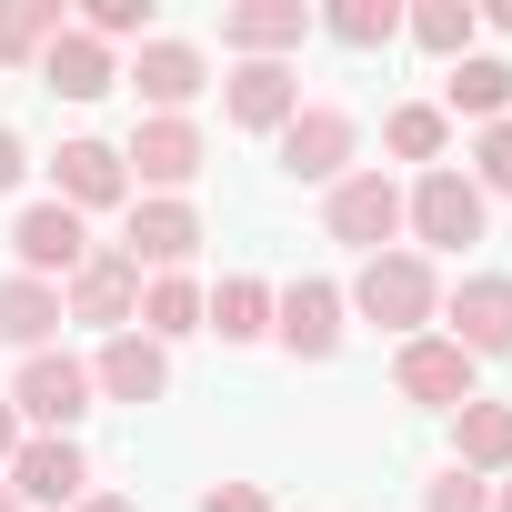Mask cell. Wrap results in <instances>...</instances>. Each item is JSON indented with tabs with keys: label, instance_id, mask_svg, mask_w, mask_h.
<instances>
[{
	"label": "cell",
	"instance_id": "cell-13",
	"mask_svg": "<svg viewBox=\"0 0 512 512\" xmlns=\"http://www.w3.org/2000/svg\"><path fill=\"white\" fill-rule=\"evenodd\" d=\"M91 392H111V402H161V392H171V352H161L151 332H111V352L91 362Z\"/></svg>",
	"mask_w": 512,
	"mask_h": 512
},
{
	"label": "cell",
	"instance_id": "cell-12",
	"mask_svg": "<svg viewBox=\"0 0 512 512\" xmlns=\"http://www.w3.org/2000/svg\"><path fill=\"white\" fill-rule=\"evenodd\" d=\"M272 332H282L302 362H332V352H342V292H332V282H292V292L272 302Z\"/></svg>",
	"mask_w": 512,
	"mask_h": 512
},
{
	"label": "cell",
	"instance_id": "cell-5",
	"mask_svg": "<svg viewBox=\"0 0 512 512\" xmlns=\"http://www.w3.org/2000/svg\"><path fill=\"white\" fill-rule=\"evenodd\" d=\"M322 221H332V241H352L362 262H372V251H382V241L402 231V191H392L382 171H342V181H332V211H322Z\"/></svg>",
	"mask_w": 512,
	"mask_h": 512
},
{
	"label": "cell",
	"instance_id": "cell-16",
	"mask_svg": "<svg viewBox=\"0 0 512 512\" xmlns=\"http://www.w3.org/2000/svg\"><path fill=\"white\" fill-rule=\"evenodd\" d=\"M302 31H312V11H302V0H241V11H221V41H231L241 61L302 51Z\"/></svg>",
	"mask_w": 512,
	"mask_h": 512
},
{
	"label": "cell",
	"instance_id": "cell-26",
	"mask_svg": "<svg viewBox=\"0 0 512 512\" xmlns=\"http://www.w3.org/2000/svg\"><path fill=\"white\" fill-rule=\"evenodd\" d=\"M141 332H151V342H181V332H201V292H191L181 272H161V282L141 292Z\"/></svg>",
	"mask_w": 512,
	"mask_h": 512
},
{
	"label": "cell",
	"instance_id": "cell-37",
	"mask_svg": "<svg viewBox=\"0 0 512 512\" xmlns=\"http://www.w3.org/2000/svg\"><path fill=\"white\" fill-rule=\"evenodd\" d=\"M0 512H21V502H11V482H0Z\"/></svg>",
	"mask_w": 512,
	"mask_h": 512
},
{
	"label": "cell",
	"instance_id": "cell-22",
	"mask_svg": "<svg viewBox=\"0 0 512 512\" xmlns=\"http://www.w3.org/2000/svg\"><path fill=\"white\" fill-rule=\"evenodd\" d=\"M462 472H512V402H462Z\"/></svg>",
	"mask_w": 512,
	"mask_h": 512
},
{
	"label": "cell",
	"instance_id": "cell-27",
	"mask_svg": "<svg viewBox=\"0 0 512 512\" xmlns=\"http://www.w3.org/2000/svg\"><path fill=\"white\" fill-rule=\"evenodd\" d=\"M392 31H402L392 0H332V41H342V51H382Z\"/></svg>",
	"mask_w": 512,
	"mask_h": 512
},
{
	"label": "cell",
	"instance_id": "cell-33",
	"mask_svg": "<svg viewBox=\"0 0 512 512\" xmlns=\"http://www.w3.org/2000/svg\"><path fill=\"white\" fill-rule=\"evenodd\" d=\"M21 171H31V151H21V131H0V191H11Z\"/></svg>",
	"mask_w": 512,
	"mask_h": 512
},
{
	"label": "cell",
	"instance_id": "cell-32",
	"mask_svg": "<svg viewBox=\"0 0 512 512\" xmlns=\"http://www.w3.org/2000/svg\"><path fill=\"white\" fill-rule=\"evenodd\" d=\"M201 512H272V492H262V482H211Z\"/></svg>",
	"mask_w": 512,
	"mask_h": 512
},
{
	"label": "cell",
	"instance_id": "cell-36",
	"mask_svg": "<svg viewBox=\"0 0 512 512\" xmlns=\"http://www.w3.org/2000/svg\"><path fill=\"white\" fill-rule=\"evenodd\" d=\"M492 512H512V482H502V492H492Z\"/></svg>",
	"mask_w": 512,
	"mask_h": 512
},
{
	"label": "cell",
	"instance_id": "cell-21",
	"mask_svg": "<svg viewBox=\"0 0 512 512\" xmlns=\"http://www.w3.org/2000/svg\"><path fill=\"white\" fill-rule=\"evenodd\" d=\"M51 332H61V292H51V282H31V272H11V282H0V342L41 352Z\"/></svg>",
	"mask_w": 512,
	"mask_h": 512
},
{
	"label": "cell",
	"instance_id": "cell-14",
	"mask_svg": "<svg viewBox=\"0 0 512 512\" xmlns=\"http://www.w3.org/2000/svg\"><path fill=\"white\" fill-rule=\"evenodd\" d=\"M121 251H131V272H141V262H151V272H181L191 251H201V211H191V201H141Z\"/></svg>",
	"mask_w": 512,
	"mask_h": 512
},
{
	"label": "cell",
	"instance_id": "cell-19",
	"mask_svg": "<svg viewBox=\"0 0 512 512\" xmlns=\"http://www.w3.org/2000/svg\"><path fill=\"white\" fill-rule=\"evenodd\" d=\"M41 81H51L61 101H101V91H111L121 71H111V51H101L91 31H61V41L41 51Z\"/></svg>",
	"mask_w": 512,
	"mask_h": 512
},
{
	"label": "cell",
	"instance_id": "cell-1",
	"mask_svg": "<svg viewBox=\"0 0 512 512\" xmlns=\"http://www.w3.org/2000/svg\"><path fill=\"white\" fill-rule=\"evenodd\" d=\"M352 312L412 342V332L442 312V282H432V262H422V251H372V262H362V282H352Z\"/></svg>",
	"mask_w": 512,
	"mask_h": 512
},
{
	"label": "cell",
	"instance_id": "cell-9",
	"mask_svg": "<svg viewBox=\"0 0 512 512\" xmlns=\"http://www.w3.org/2000/svg\"><path fill=\"white\" fill-rule=\"evenodd\" d=\"M11 251H21V272H31V282L91 262V241H81V211H71V201H31V211L11 221Z\"/></svg>",
	"mask_w": 512,
	"mask_h": 512
},
{
	"label": "cell",
	"instance_id": "cell-29",
	"mask_svg": "<svg viewBox=\"0 0 512 512\" xmlns=\"http://www.w3.org/2000/svg\"><path fill=\"white\" fill-rule=\"evenodd\" d=\"M81 31H91L101 51H111V41H151V0H91Z\"/></svg>",
	"mask_w": 512,
	"mask_h": 512
},
{
	"label": "cell",
	"instance_id": "cell-8",
	"mask_svg": "<svg viewBox=\"0 0 512 512\" xmlns=\"http://www.w3.org/2000/svg\"><path fill=\"white\" fill-rule=\"evenodd\" d=\"M282 171H292V181H342V171H352V111H332V101L292 111V121H282Z\"/></svg>",
	"mask_w": 512,
	"mask_h": 512
},
{
	"label": "cell",
	"instance_id": "cell-17",
	"mask_svg": "<svg viewBox=\"0 0 512 512\" xmlns=\"http://www.w3.org/2000/svg\"><path fill=\"white\" fill-rule=\"evenodd\" d=\"M51 201H71V211H101V201H121L131 191V171H121V151L111 141H61V161H51Z\"/></svg>",
	"mask_w": 512,
	"mask_h": 512
},
{
	"label": "cell",
	"instance_id": "cell-7",
	"mask_svg": "<svg viewBox=\"0 0 512 512\" xmlns=\"http://www.w3.org/2000/svg\"><path fill=\"white\" fill-rule=\"evenodd\" d=\"M11 502H51V512L71 502V512H81V502H91V462H81V442H61V432L21 442V452H11Z\"/></svg>",
	"mask_w": 512,
	"mask_h": 512
},
{
	"label": "cell",
	"instance_id": "cell-28",
	"mask_svg": "<svg viewBox=\"0 0 512 512\" xmlns=\"http://www.w3.org/2000/svg\"><path fill=\"white\" fill-rule=\"evenodd\" d=\"M442 131H452V121H442L432 101H402V111H392V151H402V161H432Z\"/></svg>",
	"mask_w": 512,
	"mask_h": 512
},
{
	"label": "cell",
	"instance_id": "cell-11",
	"mask_svg": "<svg viewBox=\"0 0 512 512\" xmlns=\"http://www.w3.org/2000/svg\"><path fill=\"white\" fill-rule=\"evenodd\" d=\"M121 171H141V181H151V191L171 201V191H181V181L201 171V131H191L181 111H161V121H141V131H131V151H121Z\"/></svg>",
	"mask_w": 512,
	"mask_h": 512
},
{
	"label": "cell",
	"instance_id": "cell-31",
	"mask_svg": "<svg viewBox=\"0 0 512 512\" xmlns=\"http://www.w3.org/2000/svg\"><path fill=\"white\" fill-rule=\"evenodd\" d=\"M472 161H482V181H472V191H512V121H492Z\"/></svg>",
	"mask_w": 512,
	"mask_h": 512
},
{
	"label": "cell",
	"instance_id": "cell-18",
	"mask_svg": "<svg viewBox=\"0 0 512 512\" xmlns=\"http://www.w3.org/2000/svg\"><path fill=\"white\" fill-rule=\"evenodd\" d=\"M131 81H141V101H151V121H161V111H181V101H191L211 71H201V51H191V41H141Z\"/></svg>",
	"mask_w": 512,
	"mask_h": 512
},
{
	"label": "cell",
	"instance_id": "cell-10",
	"mask_svg": "<svg viewBox=\"0 0 512 512\" xmlns=\"http://www.w3.org/2000/svg\"><path fill=\"white\" fill-rule=\"evenodd\" d=\"M442 312H452V332H442V342H462L472 362H482V352H512V272H472Z\"/></svg>",
	"mask_w": 512,
	"mask_h": 512
},
{
	"label": "cell",
	"instance_id": "cell-6",
	"mask_svg": "<svg viewBox=\"0 0 512 512\" xmlns=\"http://www.w3.org/2000/svg\"><path fill=\"white\" fill-rule=\"evenodd\" d=\"M11 412H31L41 432H61V442H71V422L91 412V372H81L71 352H31V362H21V392H11Z\"/></svg>",
	"mask_w": 512,
	"mask_h": 512
},
{
	"label": "cell",
	"instance_id": "cell-24",
	"mask_svg": "<svg viewBox=\"0 0 512 512\" xmlns=\"http://www.w3.org/2000/svg\"><path fill=\"white\" fill-rule=\"evenodd\" d=\"M472 31H482L472 0H422V11H412V41H422L432 61H472Z\"/></svg>",
	"mask_w": 512,
	"mask_h": 512
},
{
	"label": "cell",
	"instance_id": "cell-23",
	"mask_svg": "<svg viewBox=\"0 0 512 512\" xmlns=\"http://www.w3.org/2000/svg\"><path fill=\"white\" fill-rule=\"evenodd\" d=\"M201 322H211L221 342H262V332H272V292H262V282H241V272H231V282H221V292L201 302Z\"/></svg>",
	"mask_w": 512,
	"mask_h": 512
},
{
	"label": "cell",
	"instance_id": "cell-34",
	"mask_svg": "<svg viewBox=\"0 0 512 512\" xmlns=\"http://www.w3.org/2000/svg\"><path fill=\"white\" fill-rule=\"evenodd\" d=\"M11 452H21V422H11V402H0V472H11Z\"/></svg>",
	"mask_w": 512,
	"mask_h": 512
},
{
	"label": "cell",
	"instance_id": "cell-25",
	"mask_svg": "<svg viewBox=\"0 0 512 512\" xmlns=\"http://www.w3.org/2000/svg\"><path fill=\"white\" fill-rule=\"evenodd\" d=\"M61 31H71L61 0H11V11H0V61H41Z\"/></svg>",
	"mask_w": 512,
	"mask_h": 512
},
{
	"label": "cell",
	"instance_id": "cell-3",
	"mask_svg": "<svg viewBox=\"0 0 512 512\" xmlns=\"http://www.w3.org/2000/svg\"><path fill=\"white\" fill-rule=\"evenodd\" d=\"M402 221H412V231H422L432 251H462V241H482V191H472L462 171H442V161H432V171L412 181Z\"/></svg>",
	"mask_w": 512,
	"mask_h": 512
},
{
	"label": "cell",
	"instance_id": "cell-20",
	"mask_svg": "<svg viewBox=\"0 0 512 512\" xmlns=\"http://www.w3.org/2000/svg\"><path fill=\"white\" fill-rule=\"evenodd\" d=\"M442 111H472V121L492 131V121L512 111V61H482V51L452 61V71H442Z\"/></svg>",
	"mask_w": 512,
	"mask_h": 512
},
{
	"label": "cell",
	"instance_id": "cell-35",
	"mask_svg": "<svg viewBox=\"0 0 512 512\" xmlns=\"http://www.w3.org/2000/svg\"><path fill=\"white\" fill-rule=\"evenodd\" d=\"M81 512H141V502H121V492H91V502H81Z\"/></svg>",
	"mask_w": 512,
	"mask_h": 512
},
{
	"label": "cell",
	"instance_id": "cell-30",
	"mask_svg": "<svg viewBox=\"0 0 512 512\" xmlns=\"http://www.w3.org/2000/svg\"><path fill=\"white\" fill-rule=\"evenodd\" d=\"M422 512H492V482H482V472H462V462H452V472H442V482H432V492H422Z\"/></svg>",
	"mask_w": 512,
	"mask_h": 512
},
{
	"label": "cell",
	"instance_id": "cell-15",
	"mask_svg": "<svg viewBox=\"0 0 512 512\" xmlns=\"http://www.w3.org/2000/svg\"><path fill=\"white\" fill-rule=\"evenodd\" d=\"M292 111H302V71L292 61H241L231 71V121L241 131H282Z\"/></svg>",
	"mask_w": 512,
	"mask_h": 512
},
{
	"label": "cell",
	"instance_id": "cell-2",
	"mask_svg": "<svg viewBox=\"0 0 512 512\" xmlns=\"http://www.w3.org/2000/svg\"><path fill=\"white\" fill-rule=\"evenodd\" d=\"M61 322H101V332H131V322H141V272H131V251H91V262L71 272V292H61Z\"/></svg>",
	"mask_w": 512,
	"mask_h": 512
},
{
	"label": "cell",
	"instance_id": "cell-4",
	"mask_svg": "<svg viewBox=\"0 0 512 512\" xmlns=\"http://www.w3.org/2000/svg\"><path fill=\"white\" fill-rule=\"evenodd\" d=\"M392 392H402V402H422V412H462V402H472V352H462V342L412 332V342H402V362H392Z\"/></svg>",
	"mask_w": 512,
	"mask_h": 512
}]
</instances>
